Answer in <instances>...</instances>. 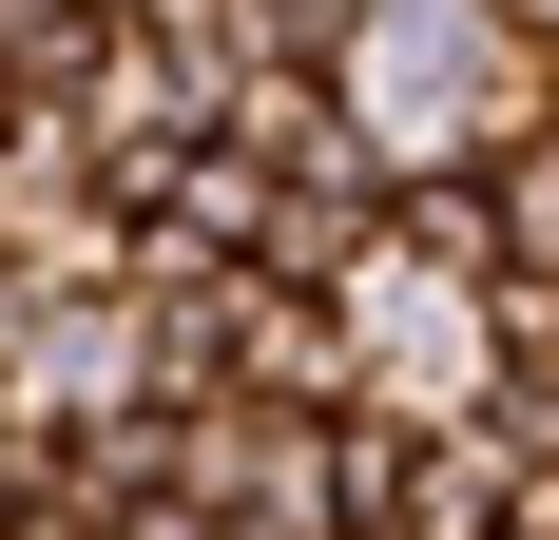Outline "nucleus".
I'll list each match as a JSON object with an SVG mask.
<instances>
[{
  "label": "nucleus",
  "instance_id": "1",
  "mask_svg": "<svg viewBox=\"0 0 559 540\" xmlns=\"http://www.w3.org/2000/svg\"><path fill=\"white\" fill-rule=\"evenodd\" d=\"M0 540H97V521H58V502H39V521H0Z\"/></svg>",
  "mask_w": 559,
  "mask_h": 540
}]
</instances>
